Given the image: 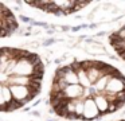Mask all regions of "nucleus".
Instances as JSON below:
<instances>
[{"mask_svg":"<svg viewBox=\"0 0 125 121\" xmlns=\"http://www.w3.org/2000/svg\"><path fill=\"white\" fill-rule=\"evenodd\" d=\"M30 7L41 8L42 11H49L54 13H71L81 8L86 7L89 3H78V1H43V3H35V1H27Z\"/></svg>","mask_w":125,"mask_h":121,"instance_id":"nucleus-1","label":"nucleus"}]
</instances>
